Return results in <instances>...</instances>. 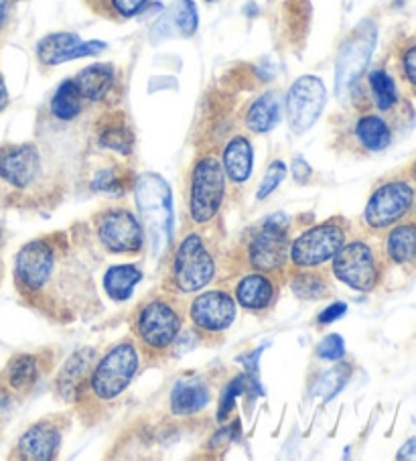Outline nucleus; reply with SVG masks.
<instances>
[{"label": "nucleus", "mask_w": 416, "mask_h": 461, "mask_svg": "<svg viewBox=\"0 0 416 461\" xmlns=\"http://www.w3.org/2000/svg\"><path fill=\"white\" fill-rule=\"evenodd\" d=\"M390 71L406 96L416 98V33L400 39Z\"/></svg>", "instance_id": "393cba45"}, {"label": "nucleus", "mask_w": 416, "mask_h": 461, "mask_svg": "<svg viewBox=\"0 0 416 461\" xmlns=\"http://www.w3.org/2000/svg\"><path fill=\"white\" fill-rule=\"evenodd\" d=\"M210 402V388L199 378H185L175 383L171 391V412L177 417H189Z\"/></svg>", "instance_id": "5701e85b"}, {"label": "nucleus", "mask_w": 416, "mask_h": 461, "mask_svg": "<svg viewBox=\"0 0 416 461\" xmlns=\"http://www.w3.org/2000/svg\"><path fill=\"white\" fill-rule=\"evenodd\" d=\"M142 228L147 230L150 249L158 258L173 244L175 213L171 187L161 175L142 173L132 183Z\"/></svg>", "instance_id": "f03ea898"}, {"label": "nucleus", "mask_w": 416, "mask_h": 461, "mask_svg": "<svg viewBox=\"0 0 416 461\" xmlns=\"http://www.w3.org/2000/svg\"><path fill=\"white\" fill-rule=\"evenodd\" d=\"M6 104H9V92H6L3 76H0V110H5Z\"/></svg>", "instance_id": "c03bdc74"}, {"label": "nucleus", "mask_w": 416, "mask_h": 461, "mask_svg": "<svg viewBox=\"0 0 416 461\" xmlns=\"http://www.w3.org/2000/svg\"><path fill=\"white\" fill-rule=\"evenodd\" d=\"M248 388V378L246 376H236L231 383L223 388V393L220 396V407H218V419L226 420L230 417V412L234 411L236 399L242 393H246Z\"/></svg>", "instance_id": "e433bc0d"}, {"label": "nucleus", "mask_w": 416, "mask_h": 461, "mask_svg": "<svg viewBox=\"0 0 416 461\" xmlns=\"http://www.w3.org/2000/svg\"><path fill=\"white\" fill-rule=\"evenodd\" d=\"M140 366V349L132 339H122L112 346L94 366L82 391L92 401L112 402L122 394L136 376Z\"/></svg>", "instance_id": "20e7f679"}, {"label": "nucleus", "mask_w": 416, "mask_h": 461, "mask_svg": "<svg viewBox=\"0 0 416 461\" xmlns=\"http://www.w3.org/2000/svg\"><path fill=\"white\" fill-rule=\"evenodd\" d=\"M327 102L325 84L317 76H301L286 94V116L294 134L307 132L321 116Z\"/></svg>", "instance_id": "4468645a"}, {"label": "nucleus", "mask_w": 416, "mask_h": 461, "mask_svg": "<svg viewBox=\"0 0 416 461\" xmlns=\"http://www.w3.org/2000/svg\"><path fill=\"white\" fill-rule=\"evenodd\" d=\"M349 240L348 221L341 218L325 220L307 228L294 238L289 250L293 268H317L331 262L341 246Z\"/></svg>", "instance_id": "1a4fd4ad"}, {"label": "nucleus", "mask_w": 416, "mask_h": 461, "mask_svg": "<svg viewBox=\"0 0 416 461\" xmlns=\"http://www.w3.org/2000/svg\"><path fill=\"white\" fill-rule=\"evenodd\" d=\"M41 376V362L35 354L14 356L5 370V383L11 393L25 394Z\"/></svg>", "instance_id": "bb28decb"}, {"label": "nucleus", "mask_w": 416, "mask_h": 461, "mask_svg": "<svg viewBox=\"0 0 416 461\" xmlns=\"http://www.w3.org/2000/svg\"><path fill=\"white\" fill-rule=\"evenodd\" d=\"M408 173H411V179L416 183V161L411 165V169H408Z\"/></svg>", "instance_id": "a18cd8bd"}, {"label": "nucleus", "mask_w": 416, "mask_h": 461, "mask_svg": "<svg viewBox=\"0 0 416 461\" xmlns=\"http://www.w3.org/2000/svg\"><path fill=\"white\" fill-rule=\"evenodd\" d=\"M222 165L226 171V177L234 185H242L252 175L254 167V149L252 142L244 134H236L228 140L222 155Z\"/></svg>", "instance_id": "412c9836"}, {"label": "nucleus", "mask_w": 416, "mask_h": 461, "mask_svg": "<svg viewBox=\"0 0 416 461\" xmlns=\"http://www.w3.org/2000/svg\"><path fill=\"white\" fill-rule=\"evenodd\" d=\"M286 171L289 169H286V165L283 161H272L268 165L267 173H264L262 183L258 187V194H256V200L262 202V200H267L268 195H272V192H276V187L281 185L286 177Z\"/></svg>", "instance_id": "c9c22d12"}, {"label": "nucleus", "mask_w": 416, "mask_h": 461, "mask_svg": "<svg viewBox=\"0 0 416 461\" xmlns=\"http://www.w3.org/2000/svg\"><path fill=\"white\" fill-rule=\"evenodd\" d=\"M183 328V309L173 295H155L140 303L132 317L136 344L147 356L169 352Z\"/></svg>", "instance_id": "7ed1b4c3"}, {"label": "nucleus", "mask_w": 416, "mask_h": 461, "mask_svg": "<svg viewBox=\"0 0 416 461\" xmlns=\"http://www.w3.org/2000/svg\"><path fill=\"white\" fill-rule=\"evenodd\" d=\"M95 362V349H82V352H76L66 362V366L61 368V375L58 378V391L59 394L71 402L82 393V388L86 384V376L87 372L94 368Z\"/></svg>", "instance_id": "4be33fe9"}, {"label": "nucleus", "mask_w": 416, "mask_h": 461, "mask_svg": "<svg viewBox=\"0 0 416 461\" xmlns=\"http://www.w3.org/2000/svg\"><path fill=\"white\" fill-rule=\"evenodd\" d=\"M396 459H416V437L408 439L402 447L398 449Z\"/></svg>", "instance_id": "79ce46f5"}, {"label": "nucleus", "mask_w": 416, "mask_h": 461, "mask_svg": "<svg viewBox=\"0 0 416 461\" xmlns=\"http://www.w3.org/2000/svg\"><path fill=\"white\" fill-rule=\"evenodd\" d=\"M150 0H108L110 13L120 19H132L149 6Z\"/></svg>", "instance_id": "58836bf2"}, {"label": "nucleus", "mask_w": 416, "mask_h": 461, "mask_svg": "<svg viewBox=\"0 0 416 461\" xmlns=\"http://www.w3.org/2000/svg\"><path fill=\"white\" fill-rule=\"evenodd\" d=\"M14 281L29 305L51 320L69 323L98 307L92 270L68 234H50L23 246L14 260Z\"/></svg>", "instance_id": "f257e3e1"}, {"label": "nucleus", "mask_w": 416, "mask_h": 461, "mask_svg": "<svg viewBox=\"0 0 416 461\" xmlns=\"http://www.w3.org/2000/svg\"><path fill=\"white\" fill-rule=\"evenodd\" d=\"M291 173H293L294 181L301 183V185H305V183H309L311 179H313V169H311V165L305 161V158L299 157V155L293 158Z\"/></svg>", "instance_id": "ea45409f"}, {"label": "nucleus", "mask_w": 416, "mask_h": 461, "mask_svg": "<svg viewBox=\"0 0 416 461\" xmlns=\"http://www.w3.org/2000/svg\"><path fill=\"white\" fill-rule=\"evenodd\" d=\"M278 293V283L272 279L268 273H258L252 270L242 276L234 287L236 303L250 313H264L268 312L275 303Z\"/></svg>", "instance_id": "aec40b11"}, {"label": "nucleus", "mask_w": 416, "mask_h": 461, "mask_svg": "<svg viewBox=\"0 0 416 461\" xmlns=\"http://www.w3.org/2000/svg\"><path fill=\"white\" fill-rule=\"evenodd\" d=\"M0 181L17 194L41 192L45 169L39 149L31 142L0 147Z\"/></svg>", "instance_id": "f8f14e48"}, {"label": "nucleus", "mask_w": 416, "mask_h": 461, "mask_svg": "<svg viewBox=\"0 0 416 461\" xmlns=\"http://www.w3.org/2000/svg\"><path fill=\"white\" fill-rule=\"evenodd\" d=\"M386 267L382 249L367 238H351L331 260L335 279L357 293L378 289Z\"/></svg>", "instance_id": "39448f33"}, {"label": "nucleus", "mask_w": 416, "mask_h": 461, "mask_svg": "<svg viewBox=\"0 0 416 461\" xmlns=\"http://www.w3.org/2000/svg\"><path fill=\"white\" fill-rule=\"evenodd\" d=\"M142 281V270L134 265H114L106 270L104 275V289L106 295L116 301V303H124L131 299L136 285Z\"/></svg>", "instance_id": "c85d7f7f"}, {"label": "nucleus", "mask_w": 416, "mask_h": 461, "mask_svg": "<svg viewBox=\"0 0 416 461\" xmlns=\"http://www.w3.org/2000/svg\"><path fill=\"white\" fill-rule=\"evenodd\" d=\"M291 289L303 301H319L330 297L331 293L325 275L317 273L315 268H293Z\"/></svg>", "instance_id": "c756f323"}, {"label": "nucleus", "mask_w": 416, "mask_h": 461, "mask_svg": "<svg viewBox=\"0 0 416 461\" xmlns=\"http://www.w3.org/2000/svg\"><path fill=\"white\" fill-rule=\"evenodd\" d=\"M375 39H378L375 25L372 21H364L356 27L348 41L341 45L338 66H335V87H338L339 96L357 86L359 77H362L367 63L372 59Z\"/></svg>", "instance_id": "ddd939ff"}, {"label": "nucleus", "mask_w": 416, "mask_h": 461, "mask_svg": "<svg viewBox=\"0 0 416 461\" xmlns=\"http://www.w3.org/2000/svg\"><path fill=\"white\" fill-rule=\"evenodd\" d=\"M382 252L386 265L416 273V220H402L386 230Z\"/></svg>", "instance_id": "6ab92c4d"}, {"label": "nucleus", "mask_w": 416, "mask_h": 461, "mask_svg": "<svg viewBox=\"0 0 416 461\" xmlns=\"http://www.w3.org/2000/svg\"><path fill=\"white\" fill-rule=\"evenodd\" d=\"M278 121H281V98L276 92H267L246 110L244 124L250 132L264 134L275 129Z\"/></svg>", "instance_id": "a878e982"}, {"label": "nucleus", "mask_w": 416, "mask_h": 461, "mask_svg": "<svg viewBox=\"0 0 416 461\" xmlns=\"http://www.w3.org/2000/svg\"><path fill=\"white\" fill-rule=\"evenodd\" d=\"M132 183H134L132 173L124 169V167H108V169H102L94 175L90 187L95 194L120 197L126 194L128 187H132Z\"/></svg>", "instance_id": "72a5a7b5"}, {"label": "nucleus", "mask_w": 416, "mask_h": 461, "mask_svg": "<svg viewBox=\"0 0 416 461\" xmlns=\"http://www.w3.org/2000/svg\"><path fill=\"white\" fill-rule=\"evenodd\" d=\"M289 218L285 213H275L264 224L254 230L246 242L248 267L258 273L276 275L289 265Z\"/></svg>", "instance_id": "9d476101"}, {"label": "nucleus", "mask_w": 416, "mask_h": 461, "mask_svg": "<svg viewBox=\"0 0 416 461\" xmlns=\"http://www.w3.org/2000/svg\"><path fill=\"white\" fill-rule=\"evenodd\" d=\"M199 17H197V6L194 0H177L171 6V11L165 14L163 21L157 25V31L161 35H181V37H191L197 31Z\"/></svg>", "instance_id": "cd10ccee"}, {"label": "nucleus", "mask_w": 416, "mask_h": 461, "mask_svg": "<svg viewBox=\"0 0 416 461\" xmlns=\"http://www.w3.org/2000/svg\"><path fill=\"white\" fill-rule=\"evenodd\" d=\"M13 3H14V0H0V31L5 29V25H6V23H9V19H11Z\"/></svg>", "instance_id": "37998d69"}, {"label": "nucleus", "mask_w": 416, "mask_h": 461, "mask_svg": "<svg viewBox=\"0 0 416 461\" xmlns=\"http://www.w3.org/2000/svg\"><path fill=\"white\" fill-rule=\"evenodd\" d=\"M61 441L63 433L59 420L43 419L19 437L13 449V457L25 461H50L58 457Z\"/></svg>", "instance_id": "a211bd4d"}, {"label": "nucleus", "mask_w": 416, "mask_h": 461, "mask_svg": "<svg viewBox=\"0 0 416 461\" xmlns=\"http://www.w3.org/2000/svg\"><path fill=\"white\" fill-rule=\"evenodd\" d=\"M0 238H3V230H0Z\"/></svg>", "instance_id": "49530a36"}, {"label": "nucleus", "mask_w": 416, "mask_h": 461, "mask_svg": "<svg viewBox=\"0 0 416 461\" xmlns=\"http://www.w3.org/2000/svg\"><path fill=\"white\" fill-rule=\"evenodd\" d=\"M94 236L108 254H139L145 246V228L126 208H106L94 216Z\"/></svg>", "instance_id": "9b49d317"}, {"label": "nucleus", "mask_w": 416, "mask_h": 461, "mask_svg": "<svg viewBox=\"0 0 416 461\" xmlns=\"http://www.w3.org/2000/svg\"><path fill=\"white\" fill-rule=\"evenodd\" d=\"M357 116L349 129V142L359 155H375L392 147L398 122L374 108H357Z\"/></svg>", "instance_id": "f3484780"}, {"label": "nucleus", "mask_w": 416, "mask_h": 461, "mask_svg": "<svg viewBox=\"0 0 416 461\" xmlns=\"http://www.w3.org/2000/svg\"><path fill=\"white\" fill-rule=\"evenodd\" d=\"M348 313V305L343 301H335V303L327 305L321 313H319V325H330L333 321H338L339 317Z\"/></svg>", "instance_id": "a19ab883"}, {"label": "nucleus", "mask_w": 416, "mask_h": 461, "mask_svg": "<svg viewBox=\"0 0 416 461\" xmlns=\"http://www.w3.org/2000/svg\"><path fill=\"white\" fill-rule=\"evenodd\" d=\"M82 41L76 33H51L37 43V58L43 66H59L66 63L68 53Z\"/></svg>", "instance_id": "7c9ffc66"}, {"label": "nucleus", "mask_w": 416, "mask_h": 461, "mask_svg": "<svg viewBox=\"0 0 416 461\" xmlns=\"http://www.w3.org/2000/svg\"><path fill=\"white\" fill-rule=\"evenodd\" d=\"M114 68L108 66V63H94V66H87L79 71L74 77V84L82 100L98 102L108 96L112 86H114Z\"/></svg>", "instance_id": "b1692460"}, {"label": "nucleus", "mask_w": 416, "mask_h": 461, "mask_svg": "<svg viewBox=\"0 0 416 461\" xmlns=\"http://www.w3.org/2000/svg\"><path fill=\"white\" fill-rule=\"evenodd\" d=\"M215 254L205 236L191 232L179 242L169 268V285L173 293L194 295L203 291L215 279Z\"/></svg>", "instance_id": "423d86ee"}, {"label": "nucleus", "mask_w": 416, "mask_h": 461, "mask_svg": "<svg viewBox=\"0 0 416 461\" xmlns=\"http://www.w3.org/2000/svg\"><path fill=\"white\" fill-rule=\"evenodd\" d=\"M228 177L223 171L222 158L203 155L197 158L191 171L189 187V218L195 226H207L218 216L226 195Z\"/></svg>", "instance_id": "6e6552de"}, {"label": "nucleus", "mask_w": 416, "mask_h": 461, "mask_svg": "<svg viewBox=\"0 0 416 461\" xmlns=\"http://www.w3.org/2000/svg\"><path fill=\"white\" fill-rule=\"evenodd\" d=\"M357 108H374L390 116L398 124H402L404 118L412 114L406 94L388 68H375L367 74L366 94L362 96V104H357Z\"/></svg>", "instance_id": "dca6fc26"}, {"label": "nucleus", "mask_w": 416, "mask_h": 461, "mask_svg": "<svg viewBox=\"0 0 416 461\" xmlns=\"http://www.w3.org/2000/svg\"><path fill=\"white\" fill-rule=\"evenodd\" d=\"M236 307V299L228 291H199L189 305V320L202 336H220L234 323Z\"/></svg>", "instance_id": "2eb2a0df"}, {"label": "nucleus", "mask_w": 416, "mask_h": 461, "mask_svg": "<svg viewBox=\"0 0 416 461\" xmlns=\"http://www.w3.org/2000/svg\"><path fill=\"white\" fill-rule=\"evenodd\" d=\"M349 378H351V366L349 364L335 366V368H331L330 372H325V375H321V378H319L315 394L321 396L325 402H330L333 396L348 384Z\"/></svg>", "instance_id": "f704fd0d"}, {"label": "nucleus", "mask_w": 416, "mask_h": 461, "mask_svg": "<svg viewBox=\"0 0 416 461\" xmlns=\"http://www.w3.org/2000/svg\"><path fill=\"white\" fill-rule=\"evenodd\" d=\"M416 212V183L411 177H392L374 189L366 203L362 224L367 232L384 234Z\"/></svg>", "instance_id": "0eeeda50"}, {"label": "nucleus", "mask_w": 416, "mask_h": 461, "mask_svg": "<svg viewBox=\"0 0 416 461\" xmlns=\"http://www.w3.org/2000/svg\"><path fill=\"white\" fill-rule=\"evenodd\" d=\"M82 113V96H79L74 79H66L51 98V114L58 121L69 122Z\"/></svg>", "instance_id": "473e14b6"}, {"label": "nucleus", "mask_w": 416, "mask_h": 461, "mask_svg": "<svg viewBox=\"0 0 416 461\" xmlns=\"http://www.w3.org/2000/svg\"><path fill=\"white\" fill-rule=\"evenodd\" d=\"M98 142L104 149L114 150V153H120L128 157L132 153V132L128 129V124L124 121V116H110L106 124L100 126L98 131Z\"/></svg>", "instance_id": "2f4dec72"}, {"label": "nucleus", "mask_w": 416, "mask_h": 461, "mask_svg": "<svg viewBox=\"0 0 416 461\" xmlns=\"http://www.w3.org/2000/svg\"><path fill=\"white\" fill-rule=\"evenodd\" d=\"M315 352H317V357H321V360L338 362L346 356V341H343L339 333H331V336H327L321 344L317 346Z\"/></svg>", "instance_id": "4c0bfd02"}]
</instances>
